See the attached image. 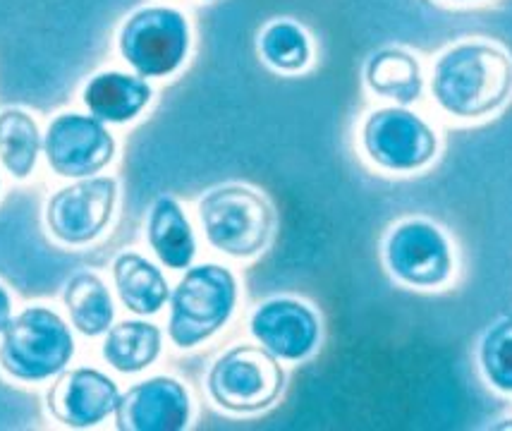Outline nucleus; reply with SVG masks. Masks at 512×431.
Masks as SVG:
<instances>
[{
	"instance_id": "nucleus-1",
	"label": "nucleus",
	"mask_w": 512,
	"mask_h": 431,
	"mask_svg": "<svg viewBox=\"0 0 512 431\" xmlns=\"http://www.w3.org/2000/svg\"><path fill=\"white\" fill-rule=\"evenodd\" d=\"M431 94L455 118H484L512 94V58L484 41H462L436 60Z\"/></svg>"
},
{
	"instance_id": "nucleus-2",
	"label": "nucleus",
	"mask_w": 512,
	"mask_h": 431,
	"mask_svg": "<svg viewBox=\"0 0 512 431\" xmlns=\"http://www.w3.org/2000/svg\"><path fill=\"white\" fill-rule=\"evenodd\" d=\"M199 221L211 247L228 257L249 259L271 242L276 211L252 187L223 185L201 197Z\"/></svg>"
},
{
	"instance_id": "nucleus-3",
	"label": "nucleus",
	"mask_w": 512,
	"mask_h": 431,
	"mask_svg": "<svg viewBox=\"0 0 512 431\" xmlns=\"http://www.w3.org/2000/svg\"><path fill=\"white\" fill-rule=\"evenodd\" d=\"M237 281L221 264L187 269L170 295L168 336L178 348H194L209 341L233 317Z\"/></svg>"
},
{
	"instance_id": "nucleus-4",
	"label": "nucleus",
	"mask_w": 512,
	"mask_h": 431,
	"mask_svg": "<svg viewBox=\"0 0 512 431\" xmlns=\"http://www.w3.org/2000/svg\"><path fill=\"white\" fill-rule=\"evenodd\" d=\"M70 326L46 307H27L8 321L0 341V367L20 381H44L72 360Z\"/></svg>"
},
{
	"instance_id": "nucleus-5",
	"label": "nucleus",
	"mask_w": 512,
	"mask_h": 431,
	"mask_svg": "<svg viewBox=\"0 0 512 431\" xmlns=\"http://www.w3.org/2000/svg\"><path fill=\"white\" fill-rule=\"evenodd\" d=\"M206 388L218 408L249 415L276 403L285 388V372L264 345H235L213 362Z\"/></svg>"
},
{
	"instance_id": "nucleus-6",
	"label": "nucleus",
	"mask_w": 512,
	"mask_h": 431,
	"mask_svg": "<svg viewBox=\"0 0 512 431\" xmlns=\"http://www.w3.org/2000/svg\"><path fill=\"white\" fill-rule=\"evenodd\" d=\"M120 56L142 77H166L190 51V24L175 8H142L130 15L118 36Z\"/></svg>"
},
{
	"instance_id": "nucleus-7",
	"label": "nucleus",
	"mask_w": 512,
	"mask_h": 431,
	"mask_svg": "<svg viewBox=\"0 0 512 431\" xmlns=\"http://www.w3.org/2000/svg\"><path fill=\"white\" fill-rule=\"evenodd\" d=\"M362 147L376 166L410 173L436 159L438 137L434 127L417 113L405 106H388L367 115L362 125Z\"/></svg>"
},
{
	"instance_id": "nucleus-8",
	"label": "nucleus",
	"mask_w": 512,
	"mask_h": 431,
	"mask_svg": "<svg viewBox=\"0 0 512 431\" xmlns=\"http://www.w3.org/2000/svg\"><path fill=\"white\" fill-rule=\"evenodd\" d=\"M383 254L390 273L412 288H438L453 273L446 235L424 218H410L390 230Z\"/></svg>"
},
{
	"instance_id": "nucleus-9",
	"label": "nucleus",
	"mask_w": 512,
	"mask_h": 431,
	"mask_svg": "<svg viewBox=\"0 0 512 431\" xmlns=\"http://www.w3.org/2000/svg\"><path fill=\"white\" fill-rule=\"evenodd\" d=\"M118 182L113 178H82L48 199V230L65 245H87L111 223Z\"/></svg>"
},
{
	"instance_id": "nucleus-10",
	"label": "nucleus",
	"mask_w": 512,
	"mask_h": 431,
	"mask_svg": "<svg viewBox=\"0 0 512 431\" xmlns=\"http://www.w3.org/2000/svg\"><path fill=\"white\" fill-rule=\"evenodd\" d=\"M46 161L63 178H91L115 156V139L94 115L65 113L48 125Z\"/></svg>"
},
{
	"instance_id": "nucleus-11",
	"label": "nucleus",
	"mask_w": 512,
	"mask_h": 431,
	"mask_svg": "<svg viewBox=\"0 0 512 431\" xmlns=\"http://www.w3.org/2000/svg\"><path fill=\"white\" fill-rule=\"evenodd\" d=\"M192 403L187 388L170 376H154L127 388L115 405L120 431H180L187 427Z\"/></svg>"
},
{
	"instance_id": "nucleus-12",
	"label": "nucleus",
	"mask_w": 512,
	"mask_h": 431,
	"mask_svg": "<svg viewBox=\"0 0 512 431\" xmlns=\"http://www.w3.org/2000/svg\"><path fill=\"white\" fill-rule=\"evenodd\" d=\"M118 398V384L111 376L89 367H77L60 374L56 384L48 388L46 405L58 422L87 429L113 415Z\"/></svg>"
},
{
	"instance_id": "nucleus-13",
	"label": "nucleus",
	"mask_w": 512,
	"mask_h": 431,
	"mask_svg": "<svg viewBox=\"0 0 512 431\" xmlns=\"http://www.w3.org/2000/svg\"><path fill=\"white\" fill-rule=\"evenodd\" d=\"M252 336L278 360H304L319 343V317L304 302L278 297L252 314Z\"/></svg>"
},
{
	"instance_id": "nucleus-14",
	"label": "nucleus",
	"mask_w": 512,
	"mask_h": 431,
	"mask_svg": "<svg viewBox=\"0 0 512 431\" xmlns=\"http://www.w3.org/2000/svg\"><path fill=\"white\" fill-rule=\"evenodd\" d=\"M151 101V87L127 72H101L84 89V103L101 123H127Z\"/></svg>"
},
{
	"instance_id": "nucleus-15",
	"label": "nucleus",
	"mask_w": 512,
	"mask_h": 431,
	"mask_svg": "<svg viewBox=\"0 0 512 431\" xmlns=\"http://www.w3.org/2000/svg\"><path fill=\"white\" fill-rule=\"evenodd\" d=\"M113 281L120 302L134 314H156L170 300V285L163 271L137 252H125L115 259Z\"/></svg>"
},
{
	"instance_id": "nucleus-16",
	"label": "nucleus",
	"mask_w": 512,
	"mask_h": 431,
	"mask_svg": "<svg viewBox=\"0 0 512 431\" xmlns=\"http://www.w3.org/2000/svg\"><path fill=\"white\" fill-rule=\"evenodd\" d=\"M367 87L381 99L410 106L422 96L424 75L414 53L405 48H381L364 68Z\"/></svg>"
},
{
	"instance_id": "nucleus-17",
	"label": "nucleus",
	"mask_w": 512,
	"mask_h": 431,
	"mask_svg": "<svg viewBox=\"0 0 512 431\" xmlns=\"http://www.w3.org/2000/svg\"><path fill=\"white\" fill-rule=\"evenodd\" d=\"M146 238H149L151 250L168 269H187L197 254L190 221L173 197L156 199V204L151 206Z\"/></svg>"
},
{
	"instance_id": "nucleus-18",
	"label": "nucleus",
	"mask_w": 512,
	"mask_h": 431,
	"mask_svg": "<svg viewBox=\"0 0 512 431\" xmlns=\"http://www.w3.org/2000/svg\"><path fill=\"white\" fill-rule=\"evenodd\" d=\"M161 341V329L149 321H120L108 329L103 357L118 372L137 374L158 360Z\"/></svg>"
},
{
	"instance_id": "nucleus-19",
	"label": "nucleus",
	"mask_w": 512,
	"mask_h": 431,
	"mask_svg": "<svg viewBox=\"0 0 512 431\" xmlns=\"http://www.w3.org/2000/svg\"><path fill=\"white\" fill-rule=\"evenodd\" d=\"M65 307L72 326L89 338L108 333L113 326V297L96 273L82 271L70 278L65 288Z\"/></svg>"
},
{
	"instance_id": "nucleus-20",
	"label": "nucleus",
	"mask_w": 512,
	"mask_h": 431,
	"mask_svg": "<svg viewBox=\"0 0 512 431\" xmlns=\"http://www.w3.org/2000/svg\"><path fill=\"white\" fill-rule=\"evenodd\" d=\"M41 151L39 125L20 108L0 113V163L12 178H29Z\"/></svg>"
},
{
	"instance_id": "nucleus-21",
	"label": "nucleus",
	"mask_w": 512,
	"mask_h": 431,
	"mask_svg": "<svg viewBox=\"0 0 512 431\" xmlns=\"http://www.w3.org/2000/svg\"><path fill=\"white\" fill-rule=\"evenodd\" d=\"M259 51L271 68L280 72H297L307 68L312 58V44L300 24L290 20L271 22L259 36Z\"/></svg>"
},
{
	"instance_id": "nucleus-22",
	"label": "nucleus",
	"mask_w": 512,
	"mask_h": 431,
	"mask_svg": "<svg viewBox=\"0 0 512 431\" xmlns=\"http://www.w3.org/2000/svg\"><path fill=\"white\" fill-rule=\"evenodd\" d=\"M479 362L491 386L512 393V319L489 326L479 345Z\"/></svg>"
},
{
	"instance_id": "nucleus-23",
	"label": "nucleus",
	"mask_w": 512,
	"mask_h": 431,
	"mask_svg": "<svg viewBox=\"0 0 512 431\" xmlns=\"http://www.w3.org/2000/svg\"><path fill=\"white\" fill-rule=\"evenodd\" d=\"M10 312H12V305H10V295L8 290L0 285V333H3L5 326H8L10 321Z\"/></svg>"
},
{
	"instance_id": "nucleus-24",
	"label": "nucleus",
	"mask_w": 512,
	"mask_h": 431,
	"mask_svg": "<svg viewBox=\"0 0 512 431\" xmlns=\"http://www.w3.org/2000/svg\"><path fill=\"white\" fill-rule=\"evenodd\" d=\"M493 429H512V420H508L505 424H496V427Z\"/></svg>"
},
{
	"instance_id": "nucleus-25",
	"label": "nucleus",
	"mask_w": 512,
	"mask_h": 431,
	"mask_svg": "<svg viewBox=\"0 0 512 431\" xmlns=\"http://www.w3.org/2000/svg\"><path fill=\"white\" fill-rule=\"evenodd\" d=\"M457 3H462V0H457Z\"/></svg>"
}]
</instances>
